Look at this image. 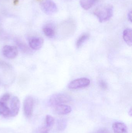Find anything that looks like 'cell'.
Segmentation results:
<instances>
[{
	"mask_svg": "<svg viewBox=\"0 0 132 133\" xmlns=\"http://www.w3.org/2000/svg\"><path fill=\"white\" fill-rule=\"evenodd\" d=\"M50 129V128H48L45 126L41 129L40 133H49Z\"/></svg>",
	"mask_w": 132,
	"mask_h": 133,
	"instance_id": "d6986e66",
	"label": "cell"
},
{
	"mask_svg": "<svg viewBox=\"0 0 132 133\" xmlns=\"http://www.w3.org/2000/svg\"><path fill=\"white\" fill-rule=\"evenodd\" d=\"M98 0H81L80 4L85 10L90 9L97 2Z\"/></svg>",
	"mask_w": 132,
	"mask_h": 133,
	"instance_id": "7c38bea8",
	"label": "cell"
},
{
	"mask_svg": "<svg viewBox=\"0 0 132 133\" xmlns=\"http://www.w3.org/2000/svg\"><path fill=\"white\" fill-rule=\"evenodd\" d=\"M123 39L125 42L128 46H131L132 45V30L127 29L123 32Z\"/></svg>",
	"mask_w": 132,
	"mask_h": 133,
	"instance_id": "8fae6325",
	"label": "cell"
},
{
	"mask_svg": "<svg viewBox=\"0 0 132 133\" xmlns=\"http://www.w3.org/2000/svg\"><path fill=\"white\" fill-rule=\"evenodd\" d=\"M10 95L8 93H6L2 95L0 99V101L6 104L10 99Z\"/></svg>",
	"mask_w": 132,
	"mask_h": 133,
	"instance_id": "e0dca14e",
	"label": "cell"
},
{
	"mask_svg": "<svg viewBox=\"0 0 132 133\" xmlns=\"http://www.w3.org/2000/svg\"><path fill=\"white\" fill-rule=\"evenodd\" d=\"M129 115L131 116H132V109H130V111H129Z\"/></svg>",
	"mask_w": 132,
	"mask_h": 133,
	"instance_id": "44dd1931",
	"label": "cell"
},
{
	"mask_svg": "<svg viewBox=\"0 0 132 133\" xmlns=\"http://www.w3.org/2000/svg\"><path fill=\"white\" fill-rule=\"evenodd\" d=\"M114 8L110 4L104 5L98 7L94 11V14L101 23L107 22L112 17Z\"/></svg>",
	"mask_w": 132,
	"mask_h": 133,
	"instance_id": "6da1fadb",
	"label": "cell"
},
{
	"mask_svg": "<svg viewBox=\"0 0 132 133\" xmlns=\"http://www.w3.org/2000/svg\"><path fill=\"white\" fill-rule=\"evenodd\" d=\"M90 81L86 78H81L74 80L69 84L68 87L71 89H77L86 87L90 85Z\"/></svg>",
	"mask_w": 132,
	"mask_h": 133,
	"instance_id": "5b68a950",
	"label": "cell"
},
{
	"mask_svg": "<svg viewBox=\"0 0 132 133\" xmlns=\"http://www.w3.org/2000/svg\"><path fill=\"white\" fill-rule=\"evenodd\" d=\"M43 32L46 36L52 37L55 35V31L53 29L49 27H45L43 29Z\"/></svg>",
	"mask_w": 132,
	"mask_h": 133,
	"instance_id": "2e32d148",
	"label": "cell"
},
{
	"mask_svg": "<svg viewBox=\"0 0 132 133\" xmlns=\"http://www.w3.org/2000/svg\"><path fill=\"white\" fill-rule=\"evenodd\" d=\"M40 8L45 14L52 15L57 12V6L52 0H43L40 4Z\"/></svg>",
	"mask_w": 132,
	"mask_h": 133,
	"instance_id": "3957f363",
	"label": "cell"
},
{
	"mask_svg": "<svg viewBox=\"0 0 132 133\" xmlns=\"http://www.w3.org/2000/svg\"><path fill=\"white\" fill-rule=\"evenodd\" d=\"M128 18L130 22H132V11H130L129 12L128 14Z\"/></svg>",
	"mask_w": 132,
	"mask_h": 133,
	"instance_id": "ffe728a7",
	"label": "cell"
},
{
	"mask_svg": "<svg viewBox=\"0 0 132 133\" xmlns=\"http://www.w3.org/2000/svg\"><path fill=\"white\" fill-rule=\"evenodd\" d=\"M20 107V102L18 98L14 96L11 99L10 103V116L15 117L18 114Z\"/></svg>",
	"mask_w": 132,
	"mask_h": 133,
	"instance_id": "52a82bcc",
	"label": "cell"
},
{
	"mask_svg": "<svg viewBox=\"0 0 132 133\" xmlns=\"http://www.w3.org/2000/svg\"><path fill=\"white\" fill-rule=\"evenodd\" d=\"M54 118L49 115H47L45 118V126L48 128H50L52 127L53 126L54 123Z\"/></svg>",
	"mask_w": 132,
	"mask_h": 133,
	"instance_id": "9a60e30c",
	"label": "cell"
},
{
	"mask_svg": "<svg viewBox=\"0 0 132 133\" xmlns=\"http://www.w3.org/2000/svg\"><path fill=\"white\" fill-rule=\"evenodd\" d=\"M53 108L55 113L59 115H67L72 111V108L70 106L64 104L56 105Z\"/></svg>",
	"mask_w": 132,
	"mask_h": 133,
	"instance_id": "ba28073f",
	"label": "cell"
},
{
	"mask_svg": "<svg viewBox=\"0 0 132 133\" xmlns=\"http://www.w3.org/2000/svg\"><path fill=\"white\" fill-rule=\"evenodd\" d=\"M0 115L5 118L10 116V109L6 104L0 101Z\"/></svg>",
	"mask_w": 132,
	"mask_h": 133,
	"instance_id": "4fadbf2b",
	"label": "cell"
},
{
	"mask_svg": "<svg viewBox=\"0 0 132 133\" xmlns=\"http://www.w3.org/2000/svg\"><path fill=\"white\" fill-rule=\"evenodd\" d=\"M99 85H100L101 88L103 90H105L107 88V85L104 81H100V83H99Z\"/></svg>",
	"mask_w": 132,
	"mask_h": 133,
	"instance_id": "ac0fdd59",
	"label": "cell"
},
{
	"mask_svg": "<svg viewBox=\"0 0 132 133\" xmlns=\"http://www.w3.org/2000/svg\"><path fill=\"white\" fill-rule=\"evenodd\" d=\"M71 97L66 94L59 93L51 96L49 101L50 106L54 107L57 105L63 104L71 101Z\"/></svg>",
	"mask_w": 132,
	"mask_h": 133,
	"instance_id": "7a4b0ae2",
	"label": "cell"
},
{
	"mask_svg": "<svg viewBox=\"0 0 132 133\" xmlns=\"http://www.w3.org/2000/svg\"><path fill=\"white\" fill-rule=\"evenodd\" d=\"M2 53L4 57L9 59H12L18 56V51L14 46L5 45L3 47Z\"/></svg>",
	"mask_w": 132,
	"mask_h": 133,
	"instance_id": "8992f818",
	"label": "cell"
},
{
	"mask_svg": "<svg viewBox=\"0 0 132 133\" xmlns=\"http://www.w3.org/2000/svg\"><path fill=\"white\" fill-rule=\"evenodd\" d=\"M44 40L41 37H34L29 41V45L31 48L35 50H40L42 47Z\"/></svg>",
	"mask_w": 132,
	"mask_h": 133,
	"instance_id": "9c48e42d",
	"label": "cell"
},
{
	"mask_svg": "<svg viewBox=\"0 0 132 133\" xmlns=\"http://www.w3.org/2000/svg\"><path fill=\"white\" fill-rule=\"evenodd\" d=\"M89 34H83L80 37V38L78 39L77 41L76 45L77 47L80 48L82 44L84 43V41L88 39L89 38Z\"/></svg>",
	"mask_w": 132,
	"mask_h": 133,
	"instance_id": "5bb4252c",
	"label": "cell"
},
{
	"mask_svg": "<svg viewBox=\"0 0 132 133\" xmlns=\"http://www.w3.org/2000/svg\"><path fill=\"white\" fill-rule=\"evenodd\" d=\"M34 106V100L31 96L25 98L23 102V110L25 116L30 118L32 115Z\"/></svg>",
	"mask_w": 132,
	"mask_h": 133,
	"instance_id": "277c9868",
	"label": "cell"
},
{
	"mask_svg": "<svg viewBox=\"0 0 132 133\" xmlns=\"http://www.w3.org/2000/svg\"><path fill=\"white\" fill-rule=\"evenodd\" d=\"M114 133H128L127 126L123 123L115 122L112 124Z\"/></svg>",
	"mask_w": 132,
	"mask_h": 133,
	"instance_id": "30bf717a",
	"label": "cell"
}]
</instances>
